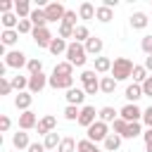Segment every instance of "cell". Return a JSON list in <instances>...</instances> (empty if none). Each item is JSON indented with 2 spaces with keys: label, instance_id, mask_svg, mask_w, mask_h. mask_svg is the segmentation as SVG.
<instances>
[{
  "label": "cell",
  "instance_id": "cell-24",
  "mask_svg": "<svg viewBox=\"0 0 152 152\" xmlns=\"http://www.w3.org/2000/svg\"><path fill=\"white\" fill-rule=\"evenodd\" d=\"M55 76H74V64L71 62H57L52 69Z\"/></svg>",
  "mask_w": 152,
  "mask_h": 152
},
{
  "label": "cell",
  "instance_id": "cell-50",
  "mask_svg": "<svg viewBox=\"0 0 152 152\" xmlns=\"http://www.w3.org/2000/svg\"><path fill=\"white\" fill-rule=\"evenodd\" d=\"M142 95H150L152 97V76H147V81L142 83Z\"/></svg>",
  "mask_w": 152,
  "mask_h": 152
},
{
  "label": "cell",
  "instance_id": "cell-9",
  "mask_svg": "<svg viewBox=\"0 0 152 152\" xmlns=\"http://www.w3.org/2000/svg\"><path fill=\"white\" fill-rule=\"evenodd\" d=\"M48 86L55 88V90H69V88H74V76H55L52 74Z\"/></svg>",
  "mask_w": 152,
  "mask_h": 152
},
{
  "label": "cell",
  "instance_id": "cell-38",
  "mask_svg": "<svg viewBox=\"0 0 152 152\" xmlns=\"http://www.w3.org/2000/svg\"><path fill=\"white\" fill-rule=\"evenodd\" d=\"M78 116H81V109H78L76 104H66V107H64V119H69V121H78Z\"/></svg>",
  "mask_w": 152,
  "mask_h": 152
},
{
  "label": "cell",
  "instance_id": "cell-26",
  "mask_svg": "<svg viewBox=\"0 0 152 152\" xmlns=\"http://www.w3.org/2000/svg\"><path fill=\"white\" fill-rule=\"evenodd\" d=\"M112 59L109 57H95V71L97 74H107V71H112Z\"/></svg>",
  "mask_w": 152,
  "mask_h": 152
},
{
  "label": "cell",
  "instance_id": "cell-5",
  "mask_svg": "<svg viewBox=\"0 0 152 152\" xmlns=\"http://www.w3.org/2000/svg\"><path fill=\"white\" fill-rule=\"evenodd\" d=\"M64 14H66V7H64L62 2H48V5H45V17H48V21H59V24H62Z\"/></svg>",
  "mask_w": 152,
  "mask_h": 152
},
{
  "label": "cell",
  "instance_id": "cell-35",
  "mask_svg": "<svg viewBox=\"0 0 152 152\" xmlns=\"http://www.w3.org/2000/svg\"><path fill=\"white\" fill-rule=\"evenodd\" d=\"M78 152H102L100 147H97V142H93V140H78V147H76Z\"/></svg>",
  "mask_w": 152,
  "mask_h": 152
},
{
  "label": "cell",
  "instance_id": "cell-45",
  "mask_svg": "<svg viewBox=\"0 0 152 152\" xmlns=\"http://www.w3.org/2000/svg\"><path fill=\"white\" fill-rule=\"evenodd\" d=\"M140 48H142L145 55H152V36H145V38L140 40Z\"/></svg>",
  "mask_w": 152,
  "mask_h": 152
},
{
  "label": "cell",
  "instance_id": "cell-16",
  "mask_svg": "<svg viewBox=\"0 0 152 152\" xmlns=\"http://www.w3.org/2000/svg\"><path fill=\"white\" fill-rule=\"evenodd\" d=\"M31 12H33V7H31L28 0H14V14H17L19 19H28Z\"/></svg>",
  "mask_w": 152,
  "mask_h": 152
},
{
  "label": "cell",
  "instance_id": "cell-28",
  "mask_svg": "<svg viewBox=\"0 0 152 152\" xmlns=\"http://www.w3.org/2000/svg\"><path fill=\"white\" fill-rule=\"evenodd\" d=\"M95 12H97V7H93L90 2H81V7H78L81 19H95Z\"/></svg>",
  "mask_w": 152,
  "mask_h": 152
},
{
  "label": "cell",
  "instance_id": "cell-40",
  "mask_svg": "<svg viewBox=\"0 0 152 152\" xmlns=\"http://www.w3.org/2000/svg\"><path fill=\"white\" fill-rule=\"evenodd\" d=\"M17 31H19V33H33V24H31V19H19Z\"/></svg>",
  "mask_w": 152,
  "mask_h": 152
},
{
  "label": "cell",
  "instance_id": "cell-3",
  "mask_svg": "<svg viewBox=\"0 0 152 152\" xmlns=\"http://www.w3.org/2000/svg\"><path fill=\"white\" fill-rule=\"evenodd\" d=\"M81 83H83V90L86 95H95L100 90V78H97V71L95 69H86L81 74Z\"/></svg>",
  "mask_w": 152,
  "mask_h": 152
},
{
  "label": "cell",
  "instance_id": "cell-13",
  "mask_svg": "<svg viewBox=\"0 0 152 152\" xmlns=\"http://www.w3.org/2000/svg\"><path fill=\"white\" fill-rule=\"evenodd\" d=\"M31 102H33V93H28V90H24V93H17V95H14V107H17V109H21V112H28Z\"/></svg>",
  "mask_w": 152,
  "mask_h": 152
},
{
  "label": "cell",
  "instance_id": "cell-25",
  "mask_svg": "<svg viewBox=\"0 0 152 152\" xmlns=\"http://www.w3.org/2000/svg\"><path fill=\"white\" fill-rule=\"evenodd\" d=\"M100 90H102L104 95H112V93L116 90V78H114V76H102V78H100Z\"/></svg>",
  "mask_w": 152,
  "mask_h": 152
},
{
  "label": "cell",
  "instance_id": "cell-19",
  "mask_svg": "<svg viewBox=\"0 0 152 152\" xmlns=\"http://www.w3.org/2000/svg\"><path fill=\"white\" fill-rule=\"evenodd\" d=\"M83 45H86V52H88V55H95V57H97V55L102 52V38H97V36H90Z\"/></svg>",
  "mask_w": 152,
  "mask_h": 152
},
{
  "label": "cell",
  "instance_id": "cell-48",
  "mask_svg": "<svg viewBox=\"0 0 152 152\" xmlns=\"http://www.w3.org/2000/svg\"><path fill=\"white\" fill-rule=\"evenodd\" d=\"M0 10H2V14H10V12L14 10V2H12V0H2V2H0Z\"/></svg>",
  "mask_w": 152,
  "mask_h": 152
},
{
  "label": "cell",
  "instance_id": "cell-17",
  "mask_svg": "<svg viewBox=\"0 0 152 152\" xmlns=\"http://www.w3.org/2000/svg\"><path fill=\"white\" fill-rule=\"evenodd\" d=\"M31 24H33V28H43L45 24H48V17H45V10L43 7H33V12H31Z\"/></svg>",
  "mask_w": 152,
  "mask_h": 152
},
{
  "label": "cell",
  "instance_id": "cell-43",
  "mask_svg": "<svg viewBox=\"0 0 152 152\" xmlns=\"http://www.w3.org/2000/svg\"><path fill=\"white\" fill-rule=\"evenodd\" d=\"M62 24H69V26H74V28H76V26H78V24H76V12H74V10H66V14H64Z\"/></svg>",
  "mask_w": 152,
  "mask_h": 152
},
{
  "label": "cell",
  "instance_id": "cell-20",
  "mask_svg": "<svg viewBox=\"0 0 152 152\" xmlns=\"http://www.w3.org/2000/svg\"><path fill=\"white\" fill-rule=\"evenodd\" d=\"M124 95H126V100H128L131 104H135V102L142 97V86H140V83H131V86L126 88V93H124Z\"/></svg>",
  "mask_w": 152,
  "mask_h": 152
},
{
  "label": "cell",
  "instance_id": "cell-33",
  "mask_svg": "<svg viewBox=\"0 0 152 152\" xmlns=\"http://www.w3.org/2000/svg\"><path fill=\"white\" fill-rule=\"evenodd\" d=\"M119 145H121V135H116V133H109V135H107V140H104V150L114 152V150H119Z\"/></svg>",
  "mask_w": 152,
  "mask_h": 152
},
{
  "label": "cell",
  "instance_id": "cell-6",
  "mask_svg": "<svg viewBox=\"0 0 152 152\" xmlns=\"http://www.w3.org/2000/svg\"><path fill=\"white\" fill-rule=\"evenodd\" d=\"M5 64H7L10 69H21V66L28 64V59H26V55H24L21 50H10V52L5 55Z\"/></svg>",
  "mask_w": 152,
  "mask_h": 152
},
{
  "label": "cell",
  "instance_id": "cell-39",
  "mask_svg": "<svg viewBox=\"0 0 152 152\" xmlns=\"http://www.w3.org/2000/svg\"><path fill=\"white\" fill-rule=\"evenodd\" d=\"M26 69H28V76H31V74H40V71H43V62L36 59V57H31L28 64H26Z\"/></svg>",
  "mask_w": 152,
  "mask_h": 152
},
{
  "label": "cell",
  "instance_id": "cell-14",
  "mask_svg": "<svg viewBox=\"0 0 152 152\" xmlns=\"http://www.w3.org/2000/svg\"><path fill=\"white\" fill-rule=\"evenodd\" d=\"M55 126H57V119H55L52 114H48V116H43V119L38 121V126H36V128H38V133L45 138L48 133H52V131H55Z\"/></svg>",
  "mask_w": 152,
  "mask_h": 152
},
{
  "label": "cell",
  "instance_id": "cell-15",
  "mask_svg": "<svg viewBox=\"0 0 152 152\" xmlns=\"http://www.w3.org/2000/svg\"><path fill=\"white\" fill-rule=\"evenodd\" d=\"M64 97H66V104H76V107H78V104H83V100H86V90H83V88H69Z\"/></svg>",
  "mask_w": 152,
  "mask_h": 152
},
{
  "label": "cell",
  "instance_id": "cell-4",
  "mask_svg": "<svg viewBox=\"0 0 152 152\" xmlns=\"http://www.w3.org/2000/svg\"><path fill=\"white\" fill-rule=\"evenodd\" d=\"M107 135H109V124H104L100 119L88 128V140H93V142H104Z\"/></svg>",
  "mask_w": 152,
  "mask_h": 152
},
{
  "label": "cell",
  "instance_id": "cell-46",
  "mask_svg": "<svg viewBox=\"0 0 152 152\" xmlns=\"http://www.w3.org/2000/svg\"><path fill=\"white\" fill-rule=\"evenodd\" d=\"M142 121H145L147 128H152V104H150L147 109H142Z\"/></svg>",
  "mask_w": 152,
  "mask_h": 152
},
{
  "label": "cell",
  "instance_id": "cell-42",
  "mask_svg": "<svg viewBox=\"0 0 152 152\" xmlns=\"http://www.w3.org/2000/svg\"><path fill=\"white\" fill-rule=\"evenodd\" d=\"M59 38H74V26H69V24H59Z\"/></svg>",
  "mask_w": 152,
  "mask_h": 152
},
{
  "label": "cell",
  "instance_id": "cell-8",
  "mask_svg": "<svg viewBox=\"0 0 152 152\" xmlns=\"http://www.w3.org/2000/svg\"><path fill=\"white\" fill-rule=\"evenodd\" d=\"M119 116L124 119V121H140L142 119V109L138 107V104H124L121 107V112H119Z\"/></svg>",
  "mask_w": 152,
  "mask_h": 152
},
{
  "label": "cell",
  "instance_id": "cell-23",
  "mask_svg": "<svg viewBox=\"0 0 152 152\" xmlns=\"http://www.w3.org/2000/svg\"><path fill=\"white\" fill-rule=\"evenodd\" d=\"M59 142H62V138H59L55 131H52V133H48V135L43 138V145H45V150H48V152H57Z\"/></svg>",
  "mask_w": 152,
  "mask_h": 152
},
{
  "label": "cell",
  "instance_id": "cell-37",
  "mask_svg": "<svg viewBox=\"0 0 152 152\" xmlns=\"http://www.w3.org/2000/svg\"><path fill=\"white\" fill-rule=\"evenodd\" d=\"M2 26H5V28H17V26H19V17H17L14 12L2 14Z\"/></svg>",
  "mask_w": 152,
  "mask_h": 152
},
{
  "label": "cell",
  "instance_id": "cell-22",
  "mask_svg": "<svg viewBox=\"0 0 152 152\" xmlns=\"http://www.w3.org/2000/svg\"><path fill=\"white\" fill-rule=\"evenodd\" d=\"M97 119L104 121V124H114V121L119 119V112H116L114 107H102V109L97 112Z\"/></svg>",
  "mask_w": 152,
  "mask_h": 152
},
{
  "label": "cell",
  "instance_id": "cell-18",
  "mask_svg": "<svg viewBox=\"0 0 152 152\" xmlns=\"http://www.w3.org/2000/svg\"><path fill=\"white\" fill-rule=\"evenodd\" d=\"M12 145H14L17 150H28V147H31L28 133H26V131H17V133L12 135Z\"/></svg>",
  "mask_w": 152,
  "mask_h": 152
},
{
  "label": "cell",
  "instance_id": "cell-32",
  "mask_svg": "<svg viewBox=\"0 0 152 152\" xmlns=\"http://www.w3.org/2000/svg\"><path fill=\"white\" fill-rule=\"evenodd\" d=\"M95 17H97V21H102V24H107V21H112V17H114V12H112L109 7H104V5H100V7H97V12H95Z\"/></svg>",
  "mask_w": 152,
  "mask_h": 152
},
{
  "label": "cell",
  "instance_id": "cell-10",
  "mask_svg": "<svg viewBox=\"0 0 152 152\" xmlns=\"http://www.w3.org/2000/svg\"><path fill=\"white\" fill-rule=\"evenodd\" d=\"M48 81H50V76H45L43 71L40 74H31L28 76V93H40L48 86Z\"/></svg>",
  "mask_w": 152,
  "mask_h": 152
},
{
  "label": "cell",
  "instance_id": "cell-31",
  "mask_svg": "<svg viewBox=\"0 0 152 152\" xmlns=\"http://www.w3.org/2000/svg\"><path fill=\"white\" fill-rule=\"evenodd\" d=\"M147 21H150V19H147L145 12H135V14L131 17V26H133V28H145Z\"/></svg>",
  "mask_w": 152,
  "mask_h": 152
},
{
  "label": "cell",
  "instance_id": "cell-34",
  "mask_svg": "<svg viewBox=\"0 0 152 152\" xmlns=\"http://www.w3.org/2000/svg\"><path fill=\"white\" fill-rule=\"evenodd\" d=\"M76 147H78V142H76L74 138H62L57 152H76Z\"/></svg>",
  "mask_w": 152,
  "mask_h": 152
},
{
  "label": "cell",
  "instance_id": "cell-7",
  "mask_svg": "<svg viewBox=\"0 0 152 152\" xmlns=\"http://www.w3.org/2000/svg\"><path fill=\"white\" fill-rule=\"evenodd\" d=\"M33 40H36V45L38 48H50V43H52V33H50V28L48 26H43V28H33Z\"/></svg>",
  "mask_w": 152,
  "mask_h": 152
},
{
  "label": "cell",
  "instance_id": "cell-52",
  "mask_svg": "<svg viewBox=\"0 0 152 152\" xmlns=\"http://www.w3.org/2000/svg\"><path fill=\"white\" fill-rule=\"evenodd\" d=\"M145 69L152 74V55H147V57H145Z\"/></svg>",
  "mask_w": 152,
  "mask_h": 152
},
{
  "label": "cell",
  "instance_id": "cell-2",
  "mask_svg": "<svg viewBox=\"0 0 152 152\" xmlns=\"http://www.w3.org/2000/svg\"><path fill=\"white\" fill-rule=\"evenodd\" d=\"M86 59H88L86 45H83V43L71 40V43H69V48H66V62H71L74 66H83V64H86Z\"/></svg>",
  "mask_w": 152,
  "mask_h": 152
},
{
  "label": "cell",
  "instance_id": "cell-30",
  "mask_svg": "<svg viewBox=\"0 0 152 152\" xmlns=\"http://www.w3.org/2000/svg\"><path fill=\"white\" fill-rule=\"evenodd\" d=\"M0 38H2V45H14L19 40V31L17 28H5Z\"/></svg>",
  "mask_w": 152,
  "mask_h": 152
},
{
  "label": "cell",
  "instance_id": "cell-21",
  "mask_svg": "<svg viewBox=\"0 0 152 152\" xmlns=\"http://www.w3.org/2000/svg\"><path fill=\"white\" fill-rule=\"evenodd\" d=\"M66 48H69V43H66L64 38H59V36H57V38H52V43H50V48H48V50L57 57V55H66Z\"/></svg>",
  "mask_w": 152,
  "mask_h": 152
},
{
  "label": "cell",
  "instance_id": "cell-44",
  "mask_svg": "<svg viewBox=\"0 0 152 152\" xmlns=\"http://www.w3.org/2000/svg\"><path fill=\"white\" fill-rule=\"evenodd\" d=\"M14 88H12V83H10V78H0V95H10Z\"/></svg>",
  "mask_w": 152,
  "mask_h": 152
},
{
  "label": "cell",
  "instance_id": "cell-49",
  "mask_svg": "<svg viewBox=\"0 0 152 152\" xmlns=\"http://www.w3.org/2000/svg\"><path fill=\"white\" fill-rule=\"evenodd\" d=\"M10 126H12V121H10V116H5V114H2V116H0V131L5 133V131H10Z\"/></svg>",
  "mask_w": 152,
  "mask_h": 152
},
{
  "label": "cell",
  "instance_id": "cell-11",
  "mask_svg": "<svg viewBox=\"0 0 152 152\" xmlns=\"http://www.w3.org/2000/svg\"><path fill=\"white\" fill-rule=\"evenodd\" d=\"M38 121H40V119H38L36 112H31V109L19 114V128H21V131H31V128H36Z\"/></svg>",
  "mask_w": 152,
  "mask_h": 152
},
{
  "label": "cell",
  "instance_id": "cell-29",
  "mask_svg": "<svg viewBox=\"0 0 152 152\" xmlns=\"http://www.w3.org/2000/svg\"><path fill=\"white\" fill-rule=\"evenodd\" d=\"M88 38H90V31H88V26H86V24H78V26L74 28V40H76V43H86Z\"/></svg>",
  "mask_w": 152,
  "mask_h": 152
},
{
  "label": "cell",
  "instance_id": "cell-51",
  "mask_svg": "<svg viewBox=\"0 0 152 152\" xmlns=\"http://www.w3.org/2000/svg\"><path fill=\"white\" fill-rule=\"evenodd\" d=\"M26 152H45V145L43 142H31V147Z\"/></svg>",
  "mask_w": 152,
  "mask_h": 152
},
{
  "label": "cell",
  "instance_id": "cell-47",
  "mask_svg": "<svg viewBox=\"0 0 152 152\" xmlns=\"http://www.w3.org/2000/svg\"><path fill=\"white\" fill-rule=\"evenodd\" d=\"M142 138H145V150L152 152V128H147V131L142 133Z\"/></svg>",
  "mask_w": 152,
  "mask_h": 152
},
{
  "label": "cell",
  "instance_id": "cell-41",
  "mask_svg": "<svg viewBox=\"0 0 152 152\" xmlns=\"http://www.w3.org/2000/svg\"><path fill=\"white\" fill-rule=\"evenodd\" d=\"M112 126H114V133H116V135H121V138H124V133H126V126H128V121H124V119H121V116H119V119H116V121H114V124H112Z\"/></svg>",
  "mask_w": 152,
  "mask_h": 152
},
{
  "label": "cell",
  "instance_id": "cell-12",
  "mask_svg": "<svg viewBox=\"0 0 152 152\" xmlns=\"http://www.w3.org/2000/svg\"><path fill=\"white\" fill-rule=\"evenodd\" d=\"M97 112H95V107H90V104H86V107H81V116H78V124L81 126H86V128H90L97 119Z\"/></svg>",
  "mask_w": 152,
  "mask_h": 152
},
{
  "label": "cell",
  "instance_id": "cell-27",
  "mask_svg": "<svg viewBox=\"0 0 152 152\" xmlns=\"http://www.w3.org/2000/svg\"><path fill=\"white\" fill-rule=\"evenodd\" d=\"M131 76H133V83H140V86H142V83L147 81V76H150V74H147L145 64H135V69H133V74H131Z\"/></svg>",
  "mask_w": 152,
  "mask_h": 152
},
{
  "label": "cell",
  "instance_id": "cell-1",
  "mask_svg": "<svg viewBox=\"0 0 152 152\" xmlns=\"http://www.w3.org/2000/svg\"><path fill=\"white\" fill-rule=\"evenodd\" d=\"M133 69H135V64H133L128 57H116L114 64H112V76H114L116 81H126V78H131Z\"/></svg>",
  "mask_w": 152,
  "mask_h": 152
},
{
  "label": "cell",
  "instance_id": "cell-36",
  "mask_svg": "<svg viewBox=\"0 0 152 152\" xmlns=\"http://www.w3.org/2000/svg\"><path fill=\"white\" fill-rule=\"evenodd\" d=\"M140 133H142V128H140V121H128L124 138H135V135H140Z\"/></svg>",
  "mask_w": 152,
  "mask_h": 152
}]
</instances>
